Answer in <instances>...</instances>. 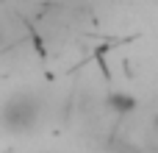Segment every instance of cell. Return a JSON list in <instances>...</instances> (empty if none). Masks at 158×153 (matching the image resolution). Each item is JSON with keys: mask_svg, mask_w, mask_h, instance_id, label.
<instances>
[{"mask_svg": "<svg viewBox=\"0 0 158 153\" xmlns=\"http://www.w3.org/2000/svg\"><path fill=\"white\" fill-rule=\"evenodd\" d=\"M39 100L36 98H31V95H17V98H11L6 106H3V123H6V128L8 131H28V128H33L36 125V120H39Z\"/></svg>", "mask_w": 158, "mask_h": 153, "instance_id": "cell-1", "label": "cell"}, {"mask_svg": "<svg viewBox=\"0 0 158 153\" xmlns=\"http://www.w3.org/2000/svg\"><path fill=\"white\" fill-rule=\"evenodd\" d=\"M108 106H114L117 114H128V111L136 109V100L128 98V95H111V98H108Z\"/></svg>", "mask_w": 158, "mask_h": 153, "instance_id": "cell-2", "label": "cell"}]
</instances>
